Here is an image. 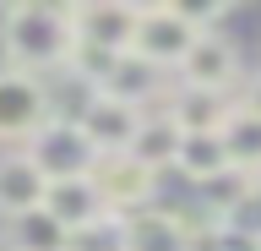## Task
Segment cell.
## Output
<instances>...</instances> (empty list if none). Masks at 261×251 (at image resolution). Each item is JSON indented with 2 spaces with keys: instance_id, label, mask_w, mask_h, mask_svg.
Here are the masks:
<instances>
[{
  "instance_id": "cell-6",
  "label": "cell",
  "mask_w": 261,
  "mask_h": 251,
  "mask_svg": "<svg viewBox=\"0 0 261 251\" xmlns=\"http://www.w3.org/2000/svg\"><path fill=\"white\" fill-rule=\"evenodd\" d=\"M136 126H142V109H130V104L109 99V93H93V99L76 109V131L87 136V148H93L98 158L125 153L130 136H136Z\"/></svg>"
},
{
  "instance_id": "cell-17",
  "label": "cell",
  "mask_w": 261,
  "mask_h": 251,
  "mask_svg": "<svg viewBox=\"0 0 261 251\" xmlns=\"http://www.w3.org/2000/svg\"><path fill=\"white\" fill-rule=\"evenodd\" d=\"M0 251H65V230L44 208H33V213L6 218V246Z\"/></svg>"
},
{
  "instance_id": "cell-11",
  "label": "cell",
  "mask_w": 261,
  "mask_h": 251,
  "mask_svg": "<svg viewBox=\"0 0 261 251\" xmlns=\"http://www.w3.org/2000/svg\"><path fill=\"white\" fill-rule=\"evenodd\" d=\"M130 158L142 169H174V158H179V126L169 115H142V126H136V136H130Z\"/></svg>"
},
{
  "instance_id": "cell-1",
  "label": "cell",
  "mask_w": 261,
  "mask_h": 251,
  "mask_svg": "<svg viewBox=\"0 0 261 251\" xmlns=\"http://www.w3.org/2000/svg\"><path fill=\"white\" fill-rule=\"evenodd\" d=\"M71 11L65 6H11L0 17V50H6V66L11 71H60L71 60Z\"/></svg>"
},
{
  "instance_id": "cell-13",
  "label": "cell",
  "mask_w": 261,
  "mask_h": 251,
  "mask_svg": "<svg viewBox=\"0 0 261 251\" xmlns=\"http://www.w3.org/2000/svg\"><path fill=\"white\" fill-rule=\"evenodd\" d=\"M218 142H223V164L256 175L261 169V120L245 115V109H228V120L218 126Z\"/></svg>"
},
{
  "instance_id": "cell-5",
  "label": "cell",
  "mask_w": 261,
  "mask_h": 251,
  "mask_svg": "<svg viewBox=\"0 0 261 251\" xmlns=\"http://www.w3.org/2000/svg\"><path fill=\"white\" fill-rule=\"evenodd\" d=\"M93 191L98 202L109 208V213H136V208H147L152 202V186H158V175L152 169H142L130 153H109V158H98L93 164Z\"/></svg>"
},
{
  "instance_id": "cell-12",
  "label": "cell",
  "mask_w": 261,
  "mask_h": 251,
  "mask_svg": "<svg viewBox=\"0 0 261 251\" xmlns=\"http://www.w3.org/2000/svg\"><path fill=\"white\" fill-rule=\"evenodd\" d=\"M38 202H44V175L22 153H0V213L16 218V213H33Z\"/></svg>"
},
{
  "instance_id": "cell-18",
  "label": "cell",
  "mask_w": 261,
  "mask_h": 251,
  "mask_svg": "<svg viewBox=\"0 0 261 251\" xmlns=\"http://www.w3.org/2000/svg\"><path fill=\"white\" fill-rule=\"evenodd\" d=\"M174 169H185L191 180H207V175H218V169H228L223 164V142H218V131H179V158H174Z\"/></svg>"
},
{
  "instance_id": "cell-2",
  "label": "cell",
  "mask_w": 261,
  "mask_h": 251,
  "mask_svg": "<svg viewBox=\"0 0 261 251\" xmlns=\"http://www.w3.org/2000/svg\"><path fill=\"white\" fill-rule=\"evenodd\" d=\"M22 158L44 175V186L49 180H82V175H93V164H98V153L87 148V136L76 131V120H44V126L22 142Z\"/></svg>"
},
{
  "instance_id": "cell-20",
  "label": "cell",
  "mask_w": 261,
  "mask_h": 251,
  "mask_svg": "<svg viewBox=\"0 0 261 251\" xmlns=\"http://www.w3.org/2000/svg\"><path fill=\"white\" fill-rule=\"evenodd\" d=\"M240 109H245V115H256V120H261V77H256V82H250V87L240 93Z\"/></svg>"
},
{
  "instance_id": "cell-19",
  "label": "cell",
  "mask_w": 261,
  "mask_h": 251,
  "mask_svg": "<svg viewBox=\"0 0 261 251\" xmlns=\"http://www.w3.org/2000/svg\"><path fill=\"white\" fill-rule=\"evenodd\" d=\"M65 251H120V213H103L87 230L65 235Z\"/></svg>"
},
{
  "instance_id": "cell-8",
  "label": "cell",
  "mask_w": 261,
  "mask_h": 251,
  "mask_svg": "<svg viewBox=\"0 0 261 251\" xmlns=\"http://www.w3.org/2000/svg\"><path fill=\"white\" fill-rule=\"evenodd\" d=\"M174 71L185 77V87L228 93V82L240 77V55H234V44H228L223 33H196V44L185 50V60H179Z\"/></svg>"
},
{
  "instance_id": "cell-3",
  "label": "cell",
  "mask_w": 261,
  "mask_h": 251,
  "mask_svg": "<svg viewBox=\"0 0 261 251\" xmlns=\"http://www.w3.org/2000/svg\"><path fill=\"white\" fill-rule=\"evenodd\" d=\"M196 44V28L179 17L174 6H147L136 11V33H130V55L147 60L152 71H169L185 60V50Z\"/></svg>"
},
{
  "instance_id": "cell-10",
  "label": "cell",
  "mask_w": 261,
  "mask_h": 251,
  "mask_svg": "<svg viewBox=\"0 0 261 251\" xmlns=\"http://www.w3.org/2000/svg\"><path fill=\"white\" fill-rule=\"evenodd\" d=\"M38 208H44V213L55 218L65 235H71V230H87V224H98V218L109 213V208L98 202V191H93V180H87V175H82V180H49Z\"/></svg>"
},
{
  "instance_id": "cell-7",
  "label": "cell",
  "mask_w": 261,
  "mask_h": 251,
  "mask_svg": "<svg viewBox=\"0 0 261 251\" xmlns=\"http://www.w3.org/2000/svg\"><path fill=\"white\" fill-rule=\"evenodd\" d=\"M120 251H196V230L169 208H136L120 213Z\"/></svg>"
},
{
  "instance_id": "cell-15",
  "label": "cell",
  "mask_w": 261,
  "mask_h": 251,
  "mask_svg": "<svg viewBox=\"0 0 261 251\" xmlns=\"http://www.w3.org/2000/svg\"><path fill=\"white\" fill-rule=\"evenodd\" d=\"M98 93H109V99L130 104V109H142L152 93H158V71L147 66V60H136V55H120L109 66V77H103V87Z\"/></svg>"
},
{
  "instance_id": "cell-16",
  "label": "cell",
  "mask_w": 261,
  "mask_h": 251,
  "mask_svg": "<svg viewBox=\"0 0 261 251\" xmlns=\"http://www.w3.org/2000/svg\"><path fill=\"white\" fill-rule=\"evenodd\" d=\"M169 120H174L179 131H218L228 120V93H201V87H179L174 109H169Z\"/></svg>"
},
{
  "instance_id": "cell-9",
  "label": "cell",
  "mask_w": 261,
  "mask_h": 251,
  "mask_svg": "<svg viewBox=\"0 0 261 251\" xmlns=\"http://www.w3.org/2000/svg\"><path fill=\"white\" fill-rule=\"evenodd\" d=\"M136 33V6H76L71 11V38L103 55H130Z\"/></svg>"
},
{
  "instance_id": "cell-4",
  "label": "cell",
  "mask_w": 261,
  "mask_h": 251,
  "mask_svg": "<svg viewBox=\"0 0 261 251\" xmlns=\"http://www.w3.org/2000/svg\"><path fill=\"white\" fill-rule=\"evenodd\" d=\"M44 93L49 87L38 82V77L0 66V142H28V136L49 120Z\"/></svg>"
},
{
  "instance_id": "cell-14",
  "label": "cell",
  "mask_w": 261,
  "mask_h": 251,
  "mask_svg": "<svg viewBox=\"0 0 261 251\" xmlns=\"http://www.w3.org/2000/svg\"><path fill=\"white\" fill-rule=\"evenodd\" d=\"M250 191H256V186H250V175H245V169H218V175H207V180H196L201 218H212V224H228V218H234V208H240Z\"/></svg>"
},
{
  "instance_id": "cell-21",
  "label": "cell",
  "mask_w": 261,
  "mask_h": 251,
  "mask_svg": "<svg viewBox=\"0 0 261 251\" xmlns=\"http://www.w3.org/2000/svg\"><path fill=\"white\" fill-rule=\"evenodd\" d=\"M250 186H256V197H261V169H256V175H250Z\"/></svg>"
}]
</instances>
